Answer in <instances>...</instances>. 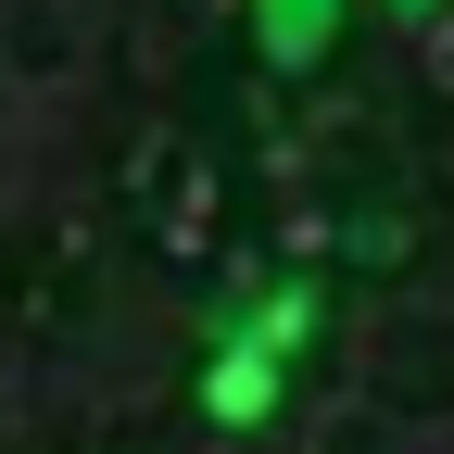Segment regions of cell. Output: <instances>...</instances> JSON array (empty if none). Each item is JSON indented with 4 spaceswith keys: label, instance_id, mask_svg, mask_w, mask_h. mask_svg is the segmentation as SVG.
I'll list each match as a JSON object with an SVG mask.
<instances>
[{
    "label": "cell",
    "instance_id": "6da1fadb",
    "mask_svg": "<svg viewBox=\"0 0 454 454\" xmlns=\"http://www.w3.org/2000/svg\"><path fill=\"white\" fill-rule=\"evenodd\" d=\"M328 38H340V0H253V51H265V76H316Z\"/></svg>",
    "mask_w": 454,
    "mask_h": 454
},
{
    "label": "cell",
    "instance_id": "7a4b0ae2",
    "mask_svg": "<svg viewBox=\"0 0 454 454\" xmlns=\"http://www.w3.org/2000/svg\"><path fill=\"white\" fill-rule=\"evenodd\" d=\"M303 328H316V291H303V278H278V291L240 303L215 340H240V354H278V366H291V354H303Z\"/></svg>",
    "mask_w": 454,
    "mask_h": 454
},
{
    "label": "cell",
    "instance_id": "3957f363",
    "mask_svg": "<svg viewBox=\"0 0 454 454\" xmlns=\"http://www.w3.org/2000/svg\"><path fill=\"white\" fill-rule=\"evenodd\" d=\"M265 404H278V354H240V340H215V366H202V417L253 429Z\"/></svg>",
    "mask_w": 454,
    "mask_h": 454
},
{
    "label": "cell",
    "instance_id": "277c9868",
    "mask_svg": "<svg viewBox=\"0 0 454 454\" xmlns=\"http://www.w3.org/2000/svg\"><path fill=\"white\" fill-rule=\"evenodd\" d=\"M391 13H442V0H391Z\"/></svg>",
    "mask_w": 454,
    "mask_h": 454
}]
</instances>
